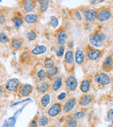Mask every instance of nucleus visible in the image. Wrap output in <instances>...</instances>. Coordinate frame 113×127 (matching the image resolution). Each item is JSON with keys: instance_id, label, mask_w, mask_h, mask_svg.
<instances>
[{"instance_id": "1", "label": "nucleus", "mask_w": 113, "mask_h": 127, "mask_svg": "<svg viewBox=\"0 0 113 127\" xmlns=\"http://www.w3.org/2000/svg\"><path fill=\"white\" fill-rule=\"evenodd\" d=\"M106 35L103 32H95L90 37V44L95 47H99L102 45L103 42L106 39Z\"/></svg>"}, {"instance_id": "2", "label": "nucleus", "mask_w": 113, "mask_h": 127, "mask_svg": "<svg viewBox=\"0 0 113 127\" xmlns=\"http://www.w3.org/2000/svg\"><path fill=\"white\" fill-rule=\"evenodd\" d=\"M62 110V107L61 103L54 102L49 107V108L47 109V115L49 117L54 118L61 113Z\"/></svg>"}, {"instance_id": "3", "label": "nucleus", "mask_w": 113, "mask_h": 127, "mask_svg": "<svg viewBox=\"0 0 113 127\" xmlns=\"http://www.w3.org/2000/svg\"><path fill=\"white\" fill-rule=\"evenodd\" d=\"M33 91V87L30 84L24 83V84H20L18 88V95L21 97H28L31 95Z\"/></svg>"}, {"instance_id": "4", "label": "nucleus", "mask_w": 113, "mask_h": 127, "mask_svg": "<svg viewBox=\"0 0 113 127\" xmlns=\"http://www.w3.org/2000/svg\"><path fill=\"white\" fill-rule=\"evenodd\" d=\"M95 81L100 85L108 86L111 82V78L108 73L104 72H100L95 75Z\"/></svg>"}, {"instance_id": "5", "label": "nucleus", "mask_w": 113, "mask_h": 127, "mask_svg": "<svg viewBox=\"0 0 113 127\" xmlns=\"http://www.w3.org/2000/svg\"><path fill=\"white\" fill-rule=\"evenodd\" d=\"M19 80L17 78H11L5 84V89L9 92H16L20 86Z\"/></svg>"}, {"instance_id": "6", "label": "nucleus", "mask_w": 113, "mask_h": 127, "mask_svg": "<svg viewBox=\"0 0 113 127\" xmlns=\"http://www.w3.org/2000/svg\"><path fill=\"white\" fill-rule=\"evenodd\" d=\"M36 1H31V0H25L22 1L21 4V8L23 11L24 13L28 14L33 11L36 8Z\"/></svg>"}, {"instance_id": "7", "label": "nucleus", "mask_w": 113, "mask_h": 127, "mask_svg": "<svg viewBox=\"0 0 113 127\" xmlns=\"http://www.w3.org/2000/svg\"><path fill=\"white\" fill-rule=\"evenodd\" d=\"M66 89L69 92H74L76 90L78 86V82L74 76H69L65 82Z\"/></svg>"}, {"instance_id": "8", "label": "nucleus", "mask_w": 113, "mask_h": 127, "mask_svg": "<svg viewBox=\"0 0 113 127\" xmlns=\"http://www.w3.org/2000/svg\"><path fill=\"white\" fill-rule=\"evenodd\" d=\"M51 99L52 97L50 93H45L43 95V96L41 97L40 100L39 102V108L42 110L44 111L50 106V102H51Z\"/></svg>"}, {"instance_id": "9", "label": "nucleus", "mask_w": 113, "mask_h": 127, "mask_svg": "<svg viewBox=\"0 0 113 127\" xmlns=\"http://www.w3.org/2000/svg\"><path fill=\"white\" fill-rule=\"evenodd\" d=\"M111 17V12L108 9H100L97 12L96 18L100 22H104L108 21Z\"/></svg>"}, {"instance_id": "10", "label": "nucleus", "mask_w": 113, "mask_h": 127, "mask_svg": "<svg viewBox=\"0 0 113 127\" xmlns=\"http://www.w3.org/2000/svg\"><path fill=\"white\" fill-rule=\"evenodd\" d=\"M76 104V100L74 97L69 98L63 106V112L64 113H69L74 109Z\"/></svg>"}, {"instance_id": "11", "label": "nucleus", "mask_w": 113, "mask_h": 127, "mask_svg": "<svg viewBox=\"0 0 113 127\" xmlns=\"http://www.w3.org/2000/svg\"><path fill=\"white\" fill-rule=\"evenodd\" d=\"M74 54L71 50H69L66 52L64 55V64L65 66H68L67 70L72 69L74 68Z\"/></svg>"}, {"instance_id": "12", "label": "nucleus", "mask_w": 113, "mask_h": 127, "mask_svg": "<svg viewBox=\"0 0 113 127\" xmlns=\"http://www.w3.org/2000/svg\"><path fill=\"white\" fill-rule=\"evenodd\" d=\"M50 88V85L49 82L42 81H40L36 86L37 91L40 94H45L47 93Z\"/></svg>"}, {"instance_id": "13", "label": "nucleus", "mask_w": 113, "mask_h": 127, "mask_svg": "<svg viewBox=\"0 0 113 127\" xmlns=\"http://www.w3.org/2000/svg\"><path fill=\"white\" fill-rule=\"evenodd\" d=\"M83 16L89 22H94L96 20L97 11L94 9H86L83 11Z\"/></svg>"}, {"instance_id": "14", "label": "nucleus", "mask_w": 113, "mask_h": 127, "mask_svg": "<svg viewBox=\"0 0 113 127\" xmlns=\"http://www.w3.org/2000/svg\"><path fill=\"white\" fill-rule=\"evenodd\" d=\"M87 55L90 60L95 61V60L99 59L100 57L101 56V51L98 49H96V48L90 47L88 50Z\"/></svg>"}, {"instance_id": "15", "label": "nucleus", "mask_w": 113, "mask_h": 127, "mask_svg": "<svg viewBox=\"0 0 113 127\" xmlns=\"http://www.w3.org/2000/svg\"><path fill=\"white\" fill-rule=\"evenodd\" d=\"M63 83V78L61 76H57L54 78L52 84V90L54 92L58 91L62 86Z\"/></svg>"}, {"instance_id": "16", "label": "nucleus", "mask_w": 113, "mask_h": 127, "mask_svg": "<svg viewBox=\"0 0 113 127\" xmlns=\"http://www.w3.org/2000/svg\"><path fill=\"white\" fill-rule=\"evenodd\" d=\"M93 100V95L90 94H84L81 97L79 100V104L81 107H86L90 104Z\"/></svg>"}, {"instance_id": "17", "label": "nucleus", "mask_w": 113, "mask_h": 127, "mask_svg": "<svg viewBox=\"0 0 113 127\" xmlns=\"http://www.w3.org/2000/svg\"><path fill=\"white\" fill-rule=\"evenodd\" d=\"M58 72H59L58 68L55 65H53V66H51L46 68L47 77L50 78V79L54 78L56 76H57Z\"/></svg>"}, {"instance_id": "18", "label": "nucleus", "mask_w": 113, "mask_h": 127, "mask_svg": "<svg viewBox=\"0 0 113 127\" xmlns=\"http://www.w3.org/2000/svg\"><path fill=\"white\" fill-rule=\"evenodd\" d=\"M113 67V59L112 56H108L103 63V69L105 71H110Z\"/></svg>"}, {"instance_id": "19", "label": "nucleus", "mask_w": 113, "mask_h": 127, "mask_svg": "<svg viewBox=\"0 0 113 127\" xmlns=\"http://www.w3.org/2000/svg\"><path fill=\"white\" fill-rule=\"evenodd\" d=\"M38 20V15L36 14H26L23 17V21L28 24H33L36 23Z\"/></svg>"}, {"instance_id": "20", "label": "nucleus", "mask_w": 113, "mask_h": 127, "mask_svg": "<svg viewBox=\"0 0 113 127\" xmlns=\"http://www.w3.org/2000/svg\"><path fill=\"white\" fill-rule=\"evenodd\" d=\"M38 123L39 127H47L50 123V118L47 115L42 114L38 119Z\"/></svg>"}, {"instance_id": "21", "label": "nucleus", "mask_w": 113, "mask_h": 127, "mask_svg": "<svg viewBox=\"0 0 113 127\" xmlns=\"http://www.w3.org/2000/svg\"><path fill=\"white\" fill-rule=\"evenodd\" d=\"M67 34L65 31H60L57 35V41L59 45H64L67 42Z\"/></svg>"}, {"instance_id": "22", "label": "nucleus", "mask_w": 113, "mask_h": 127, "mask_svg": "<svg viewBox=\"0 0 113 127\" xmlns=\"http://www.w3.org/2000/svg\"><path fill=\"white\" fill-rule=\"evenodd\" d=\"M47 51V47L44 45H38L31 50V54L33 55H40L45 54Z\"/></svg>"}, {"instance_id": "23", "label": "nucleus", "mask_w": 113, "mask_h": 127, "mask_svg": "<svg viewBox=\"0 0 113 127\" xmlns=\"http://www.w3.org/2000/svg\"><path fill=\"white\" fill-rule=\"evenodd\" d=\"M85 56L84 53L81 49H78L75 52V61L78 64H82L84 62Z\"/></svg>"}, {"instance_id": "24", "label": "nucleus", "mask_w": 113, "mask_h": 127, "mask_svg": "<svg viewBox=\"0 0 113 127\" xmlns=\"http://www.w3.org/2000/svg\"><path fill=\"white\" fill-rule=\"evenodd\" d=\"M90 82L89 80L85 79L83 81H82L80 85V90L81 91L82 93H83L84 94L87 93L88 91H90Z\"/></svg>"}, {"instance_id": "25", "label": "nucleus", "mask_w": 113, "mask_h": 127, "mask_svg": "<svg viewBox=\"0 0 113 127\" xmlns=\"http://www.w3.org/2000/svg\"><path fill=\"white\" fill-rule=\"evenodd\" d=\"M23 45L22 39L18 38V37H15L11 40V47L12 48H14L15 50H18Z\"/></svg>"}, {"instance_id": "26", "label": "nucleus", "mask_w": 113, "mask_h": 127, "mask_svg": "<svg viewBox=\"0 0 113 127\" xmlns=\"http://www.w3.org/2000/svg\"><path fill=\"white\" fill-rule=\"evenodd\" d=\"M12 22L14 23V26L16 28H19L22 26V24L23 23V18L21 16V15H17V16H14V17L12 18Z\"/></svg>"}, {"instance_id": "27", "label": "nucleus", "mask_w": 113, "mask_h": 127, "mask_svg": "<svg viewBox=\"0 0 113 127\" xmlns=\"http://www.w3.org/2000/svg\"><path fill=\"white\" fill-rule=\"evenodd\" d=\"M65 124L67 127H77L78 123H77V119L74 116H69Z\"/></svg>"}, {"instance_id": "28", "label": "nucleus", "mask_w": 113, "mask_h": 127, "mask_svg": "<svg viewBox=\"0 0 113 127\" xmlns=\"http://www.w3.org/2000/svg\"><path fill=\"white\" fill-rule=\"evenodd\" d=\"M49 1H39V10L40 12H45L49 6Z\"/></svg>"}, {"instance_id": "29", "label": "nucleus", "mask_w": 113, "mask_h": 127, "mask_svg": "<svg viewBox=\"0 0 113 127\" xmlns=\"http://www.w3.org/2000/svg\"><path fill=\"white\" fill-rule=\"evenodd\" d=\"M37 77L38 78V80L40 81H45V78H47V73H46V70L45 69H40L39 70L38 73H37Z\"/></svg>"}, {"instance_id": "30", "label": "nucleus", "mask_w": 113, "mask_h": 127, "mask_svg": "<svg viewBox=\"0 0 113 127\" xmlns=\"http://www.w3.org/2000/svg\"><path fill=\"white\" fill-rule=\"evenodd\" d=\"M26 39L30 41L35 40L37 38V33L36 32L34 31H31L27 32L26 33Z\"/></svg>"}, {"instance_id": "31", "label": "nucleus", "mask_w": 113, "mask_h": 127, "mask_svg": "<svg viewBox=\"0 0 113 127\" xmlns=\"http://www.w3.org/2000/svg\"><path fill=\"white\" fill-rule=\"evenodd\" d=\"M85 114H86L85 110L84 109H81L80 111H78L76 112H75L73 114V116L76 119H82L85 116Z\"/></svg>"}, {"instance_id": "32", "label": "nucleus", "mask_w": 113, "mask_h": 127, "mask_svg": "<svg viewBox=\"0 0 113 127\" xmlns=\"http://www.w3.org/2000/svg\"><path fill=\"white\" fill-rule=\"evenodd\" d=\"M50 25L52 27H57L58 25H59V21H58V19L56 18L55 16H51V17H50Z\"/></svg>"}, {"instance_id": "33", "label": "nucleus", "mask_w": 113, "mask_h": 127, "mask_svg": "<svg viewBox=\"0 0 113 127\" xmlns=\"http://www.w3.org/2000/svg\"><path fill=\"white\" fill-rule=\"evenodd\" d=\"M64 53V47L63 45H59L56 50V55L58 57H62Z\"/></svg>"}, {"instance_id": "34", "label": "nucleus", "mask_w": 113, "mask_h": 127, "mask_svg": "<svg viewBox=\"0 0 113 127\" xmlns=\"http://www.w3.org/2000/svg\"><path fill=\"white\" fill-rule=\"evenodd\" d=\"M8 41H9L8 36L4 32H0V42L2 44H4V43L8 42Z\"/></svg>"}, {"instance_id": "35", "label": "nucleus", "mask_w": 113, "mask_h": 127, "mask_svg": "<svg viewBox=\"0 0 113 127\" xmlns=\"http://www.w3.org/2000/svg\"><path fill=\"white\" fill-rule=\"evenodd\" d=\"M54 65V61L53 59H51V58H46L44 61V66H45L46 68L51 66H53Z\"/></svg>"}, {"instance_id": "36", "label": "nucleus", "mask_w": 113, "mask_h": 127, "mask_svg": "<svg viewBox=\"0 0 113 127\" xmlns=\"http://www.w3.org/2000/svg\"><path fill=\"white\" fill-rule=\"evenodd\" d=\"M38 117H36L35 118L33 119V120L31 122L28 127H39L38 123Z\"/></svg>"}, {"instance_id": "37", "label": "nucleus", "mask_w": 113, "mask_h": 127, "mask_svg": "<svg viewBox=\"0 0 113 127\" xmlns=\"http://www.w3.org/2000/svg\"><path fill=\"white\" fill-rule=\"evenodd\" d=\"M107 117L108 121H110V122L113 120V109H111L109 110L108 112V115H107Z\"/></svg>"}, {"instance_id": "38", "label": "nucleus", "mask_w": 113, "mask_h": 127, "mask_svg": "<svg viewBox=\"0 0 113 127\" xmlns=\"http://www.w3.org/2000/svg\"><path fill=\"white\" fill-rule=\"evenodd\" d=\"M67 93L63 92V93H61L57 96V99L59 100H64L66 97H67Z\"/></svg>"}, {"instance_id": "39", "label": "nucleus", "mask_w": 113, "mask_h": 127, "mask_svg": "<svg viewBox=\"0 0 113 127\" xmlns=\"http://www.w3.org/2000/svg\"><path fill=\"white\" fill-rule=\"evenodd\" d=\"M5 21H6V16H5V15L3 14H0V25L4 24Z\"/></svg>"}, {"instance_id": "40", "label": "nucleus", "mask_w": 113, "mask_h": 127, "mask_svg": "<svg viewBox=\"0 0 113 127\" xmlns=\"http://www.w3.org/2000/svg\"><path fill=\"white\" fill-rule=\"evenodd\" d=\"M5 88L2 85H0V97L3 95L4 93Z\"/></svg>"}, {"instance_id": "41", "label": "nucleus", "mask_w": 113, "mask_h": 127, "mask_svg": "<svg viewBox=\"0 0 113 127\" xmlns=\"http://www.w3.org/2000/svg\"><path fill=\"white\" fill-rule=\"evenodd\" d=\"M76 16H77V17H78V19H79V20H81V15H80V13L77 12Z\"/></svg>"}, {"instance_id": "42", "label": "nucleus", "mask_w": 113, "mask_h": 127, "mask_svg": "<svg viewBox=\"0 0 113 127\" xmlns=\"http://www.w3.org/2000/svg\"><path fill=\"white\" fill-rule=\"evenodd\" d=\"M74 42H70V48H71V49H72L73 48V47H74Z\"/></svg>"}, {"instance_id": "43", "label": "nucleus", "mask_w": 113, "mask_h": 127, "mask_svg": "<svg viewBox=\"0 0 113 127\" xmlns=\"http://www.w3.org/2000/svg\"><path fill=\"white\" fill-rule=\"evenodd\" d=\"M108 127H113V124H110V125L108 126Z\"/></svg>"}, {"instance_id": "44", "label": "nucleus", "mask_w": 113, "mask_h": 127, "mask_svg": "<svg viewBox=\"0 0 113 127\" xmlns=\"http://www.w3.org/2000/svg\"><path fill=\"white\" fill-rule=\"evenodd\" d=\"M46 127H53V126H47Z\"/></svg>"}]
</instances>
